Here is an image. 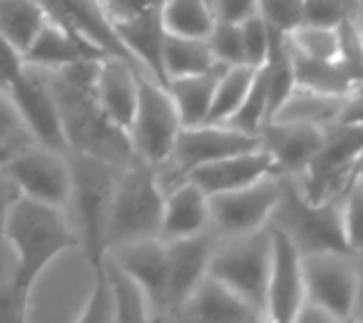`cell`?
<instances>
[{
    "instance_id": "6da1fadb",
    "label": "cell",
    "mask_w": 363,
    "mask_h": 323,
    "mask_svg": "<svg viewBox=\"0 0 363 323\" xmlns=\"http://www.w3.org/2000/svg\"><path fill=\"white\" fill-rule=\"evenodd\" d=\"M97 63L84 59L49 72L52 95L59 108L67 152L95 156L99 160L126 166L135 160L128 132L109 120L97 97Z\"/></svg>"
},
{
    "instance_id": "7a4b0ae2",
    "label": "cell",
    "mask_w": 363,
    "mask_h": 323,
    "mask_svg": "<svg viewBox=\"0 0 363 323\" xmlns=\"http://www.w3.org/2000/svg\"><path fill=\"white\" fill-rule=\"evenodd\" d=\"M2 237L9 242L19 269V283L34 290V283L61 254L80 250V239L65 208L19 198L6 216Z\"/></svg>"
},
{
    "instance_id": "3957f363",
    "label": "cell",
    "mask_w": 363,
    "mask_h": 323,
    "mask_svg": "<svg viewBox=\"0 0 363 323\" xmlns=\"http://www.w3.org/2000/svg\"><path fill=\"white\" fill-rule=\"evenodd\" d=\"M72 168V191L65 212L80 239V252L86 263L97 267L105 256V225L116 189L120 166L95 156L67 152Z\"/></svg>"
},
{
    "instance_id": "277c9868",
    "label": "cell",
    "mask_w": 363,
    "mask_h": 323,
    "mask_svg": "<svg viewBox=\"0 0 363 323\" xmlns=\"http://www.w3.org/2000/svg\"><path fill=\"white\" fill-rule=\"evenodd\" d=\"M164 196L152 164L137 158L126 164L118 174L107 215L105 250L160 237Z\"/></svg>"
},
{
    "instance_id": "5b68a950",
    "label": "cell",
    "mask_w": 363,
    "mask_h": 323,
    "mask_svg": "<svg viewBox=\"0 0 363 323\" xmlns=\"http://www.w3.org/2000/svg\"><path fill=\"white\" fill-rule=\"evenodd\" d=\"M269 225L284 231L303 256L351 252L342 227V198L315 204L303 196L294 176H281V196Z\"/></svg>"
},
{
    "instance_id": "8992f818",
    "label": "cell",
    "mask_w": 363,
    "mask_h": 323,
    "mask_svg": "<svg viewBox=\"0 0 363 323\" xmlns=\"http://www.w3.org/2000/svg\"><path fill=\"white\" fill-rule=\"evenodd\" d=\"M271 227L255 233L216 239L208 275L231 288L267 322V281L271 269Z\"/></svg>"
},
{
    "instance_id": "52a82bcc",
    "label": "cell",
    "mask_w": 363,
    "mask_h": 323,
    "mask_svg": "<svg viewBox=\"0 0 363 323\" xmlns=\"http://www.w3.org/2000/svg\"><path fill=\"white\" fill-rule=\"evenodd\" d=\"M363 156L362 122H336L325 128L321 147L307 168L294 176L298 189L315 204L340 200L355 181V170Z\"/></svg>"
},
{
    "instance_id": "ba28073f",
    "label": "cell",
    "mask_w": 363,
    "mask_h": 323,
    "mask_svg": "<svg viewBox=\"0 0 363 323\" xmlns=\"http://www.w3.org/2000/svg\"><path fill=\"white\" fill-rule=\"evenodd\" d=\"M260 147V137L246 135L229 124H198V126H185L168 158L160 162L156 168V178L164 193L179 187L189 178V174L210 162L250 152Z\"/></svg>"
},
{
    "instance_id": "9c48e42d",
    "label": "cell",
    "mask_w": 363,
    "mask_h": 323,
    "mask_svg": "<svg viewBox=\"0 0 363 323\" xmlns=\"http://www.w3.org/2000/svg\"><path fill=\"white\" fill-rule=\"evenodd\" d=\"M181 130V115L166 86L150 74L139 72L137 108L126 128L135 158L157 166L168 158Z\"/></svg>"
},
{
    "instance_id": "30bf717a",
    "label": "cell",
    "mask_w": 363,
    "mask_h": 323,
    "mask_svg": "<svg viewBox=\"0 0 363 323\" xmlns=\"http://www.w3.org/2000/svg\"><path fill=\"white\" fill-rule=\"evenodd\" d=\"M279 196V174H269L252 185L210 196V231L216 239L259 231L269 225Z\"/></svg>"
},
{
    "instance_id": "8fae6325",
    "label": "cell",
    "mask_w": 363,
    "mask_h": 323,
    "mask_svg": "<svg viewBox=\"0 0 363 323\" xmlns=\"http://www.w3.org/2000/svg\"><path fill=\"white\" fill-rule=\"evenodd\" d=\"M305 300L325 309L336 323L355 322L357 269L353 252H317L303 256Z\"/></svg>"
},
{
    "instance_id": "7c38bea8",
    "label": "cell",
    "mask_w": 363,
    "mask_h": 323,
    "mask_svg": "<svg viewBox=\"0 0 363 323\" xmlns=\"http://www.w3.org/2000/svg\"><path fill=\"white\" fill-rule=\"evenodd\" d=\"M23 198L65 208L72 191V168L67 154L30 143L11 154L0 166Z\"/></svg>"
},
{
    "instance_id": "4fadbf2b",
    "label": "cell",
    "mask_w": 363,
    "mask_h": 323,
    "mask_svg": "<svg viewBox=\"0 0 363 323\" xmlns=\"http://www.w3.org/2000/svg\"><path fill=\"white\" fill-rule=\"evenodd\" d=\"M6 93L30 139L47 149L67 154V141L49 82V72L23 63L19 74L9 84Z\"/></svg>"
},
{
    "instance_id": "5bb4252c",
    "label": "cell",
    "mask_w": 363,
    "mask_h": 323,
    "mask_svg": "<svg viewBox=\"0 0 363 323\" xmlns=\"http://www.w3.org/2000/svg\"><path fill=\"white\" fill-rule=\"evenodd\" d=\"M269 227L273 237V252L267 281V322L294 323L305 300L303 254L284 231L273 225Z\"/></svg>"
},
{
    "instance_id": "9a60e30c",
    "label": "cell",
    "mask_w": 363,
    "mask_h": 323,
    "mask_svg": "<svg viewBox=\"0 0 363 323\" xmlns=\"http://www.w3.org/2000/svg\"><path fill=\"white\" fill-rule=\"evenodd\" d=\"M216 246V235L212 231L166 242V313L164 322H172L174 313L194 294L200 281L208 275V265Z\"/></svg>"
},
{
    "instance_id": "2e32d148",
    "label": "cell",
    "mask_w": 363,
    "mask_h": 323,
    "mask_svg": "<svg viewBox=\"0 0 363 323\" xmlns=\"http://www.w3.org/2000/svg\"><path fill=\"white\" fill-rule=\"evenodd\" d=\"M260 147L269 152L275 174L298 176L321 147L325 128L303 122H267L259 132Z\"/></svg>"
},
{
    "instance_id": "e0dca14e",
    "label": "cell",
    "mask_w": 363,
    "mask_h": 323,
    "mask_svg": "<svg viewBox=\"0 0 363 323\" xmlns=\"http://www.w3.org/2000/svg\"><path fill=\"white\" fill-rule=\"evenodd\" d=\"M107 254L135 277V281L143 288L150 309H152V322H164L166 313V242L160 237L154 239H141L133 244L118 246L113 250H107Z\"/></svg>"
},
{
    "instance_id": "ac0fdd59",
    "label": "cell",
    "mask_w": 363,
    "mask_h": 323,
    "mask_svg": "<svg viewBox=\"0 0 363 323\" xmlns=\"http://www.w3.org/2000/svg\"><path fill=\"white\" fill-rule=\"evenodd\" d=\"M47 17L76 34L78 38L86 40L89 45L97 47L105 55H118L137 65L128 53L124 51L122 42L118 40L111 21L105 17L99 0H36Z\"/></svg>"
},
{
    "instance_id": "d6986e66",
    "label": "cell",
    "mask_w": 363,
    "mask_h": 323,
    "mask_svg": "<svg viewBox=\"0 0 363 323\" xmlns=\"http://www.w3.org/2000/svg\"><path fill=\"white\" fill-rule=\"evenodd\" d=\"M172 322L189 323H257L264 322L259 313L240 298L231 288L206 275Z\"/></svg>"
},
{
    "instance_id": "ffe728a7",
    "label": "cell",
    "mask_w": 363,
    "mask_h": 323,
    "mask_svg": "<svg viewBox=\"0 0 363 323\" xmlns=\"http://www.w3.org/2000/svg\"><path fill=\"white\" fill-rule=\"evenodd\" d=\"M269 174H275L273 160L267 149L257 147L250 152H240V154L204 164L196 168L187 181L196 183L210 198L223 191H233V189L252 185Z\"/></svg>"
},
{
    "instance_id": "44dd1931",
    "label": "cell",
    "mask_w": 363,
    "mask_h": 323,
    "mask_svg": "<svg viewBox=\"0 0 363 323\" xmlns=\"http://www.w3.org/2000/svg\"><path fill=\"white\" fill-rule=\"evenodd\" d=\"M160 8H152L147 13H141L124 21H116L111 26L124 51L137 63V67L166 86V76H164L166 28L162 23Z\"/></svg>"
},
{
    "instance_id": "7402d4cb",
    "label": "cell",
    "mask_w": 363,
    "mask_h": 323,
    "mask_svg": "<svg viewBox=\"0 0 363 323\" xmlns=\"http://www.w3.org/2000/svg\"><path fill=\"white\" fill-rule=\"evenodd\" d=\"M139 67L118 55H105L97 63V97L104 111L120 128H128L137 108Z\"/></svg>"
},
{
    "instance_id": "603a6c76",
    "label": "cell",
    "mask_w": 363,
    "mask_h": 323,
    "mask_svg": "<svg viewBox=\"0 0 363 323\" xmlns=\"http://www.w3.org/2000/svg\"><path fill=\"white\" fill-rule=\"evenodd\" d=\"M210 231V198L191 181L164 196L160 239L174 242Z\"/></svg>"
},
{
    "instance_id": "cb8c5ba5",
    "label": "cell",
    "mask_w": 363,
    "mask_h": 323,
    "mask_svg": "<svg viewBox=\"0 0 363 323\" xmlns=\"http://www.w3.org/2000/svg\"><path fill=\"white\" fill-rule=\"evenodd\" d=\"M101 57H105V53H101L97 47L78 38L63 26L47 19L34 42L21 55V61L32 67L55 72L84 59H101Z\"/></svg>"
},
{
    "instance_id": "d4e9b609",
    "label": "cell",
    "mask_w": 363,
    "mask_h": 323,
    "mask_svg": "<svg viewBox=\"0 0 363 323\" xmlns=\"http://www.w3.org/2000/svg\"><path fill=\"white\" fill-rule=\"evenodd\" d=\"M347 97L349 95H334V93H323V91L309 89L303 84H294L288 99L281 103V108L275 111L271 120L303 122V124L319 126V128H328L338 122L342 108L347 103Z\"/></svg>"
},
{
    "instance_id": "484cf974",
    "label": "cell",
    "mask_w": 363,
    "mask_h": 323,
    "mask_svg": "<svg viewBox=\"0 0 363 323\" xmlns=\"http://www.w3.org/2000/svg\"><path fill=\"white\" fill-rule=\"evenodd\" d=\"M225 67H229V65H216L204 74L168 80L166 91L170 93V97L177 106L183 128L185 126H198V124L206 122L218 78L225 72Z\"/></svg>"
},
{
    "instance_id": "4316f807",
    "label": "cell",
    "mask_w": 363,
    "mask_h": 323,
    "mask_svg": "<svg viewBox=\"0 0 363 323\" xmlns=\"http://www.w3.org/2000/svg\"><path fill=\"white\" fill-rule=\"evenodd\" d=\"M47 19L36 0H0V36L19 55L28 51Z\"/></svg>"
},
{
    "instance_id": "83f0119b",
    "label": "cell",
    "mask_w": 363,
    "mask_h": 323,
    "mask_svg": "<svg viewBox=\"0 0 363 323\" xmlns=\"http://www.w3.org/2000/svg\"><path fill=\"white\" fill-rule=\"evenodd\" d=\"M216 65H223V63L214 59L208 38H185V36H174L166 32V42H164L166 84L172 78L204 74Z\"/></svg>"
},
{
    "instance_id": "f1b7e54d",
    "label": "cell",
    "mask_w": 363,
    "mask_h": 323,
    "mask_svg": "<svg viewBox=\"0 0 363 323\" xmlns=\"http://www.w3.org/2000/svg\"><path fill=\"white\" fill-rule=\"evenodd\" d=\"M160 13L166 32L185 38H208L216 23L210 0H164Z\"/></svg>"
},
{
    "instance_id": "f546056e",
    "label": "cell",
    "mask_w": 363,
    "mask_h": 323,
    "mask_svg": "<svg viewBox=\"0 0 363 323\" xmlns=\"http://www.w3.org/2000/svg\"><path fill=\"white\" fill-rule=\"evenodd\" d=\"M104 265L111 281L113 302H116V322L120 323H143L152 322L150 300L143 288L135 281L133 275L122 269L107 252L104 256Z\"/></svg>"
},
{
    "instance_id": "4dcf8cb0",
    "label": "cell",
    "mask_w": 363,
    "mask_h": 323,
    "mask_svg": "<svg viewBox=\"0 0 363 323\" xmlns=\"http://www.w3.org/2000/svg\"><path fill=\"white\" fill-rule=\"evenodd\" d=\"M288 53H290L296 84L317 89V91H323V93H334V95H349L351 89L355 86L353 78L345 72V67L338 61L309 59L305 55L296 53L290 47V42H288Z\"/></svg>"
},
{
    "instance_id": "1f68e13d",
    "label": "cell",
    "mask_w": 363,
    "mask_h": 323,
    "mask_svg": "<svg viewBox=\"0 0 363 323\" xmlns=\"http://www.w3.org/2000/svg\"><path fill=\"white\" fill-rule=\"evenodd\" d=\"M259 67L252 65H229L225 67V72L218 78L216 91H214V99H212V108L208 113V124H227L229 118L240 109L242 101L246 99L255 74Z\"/></svg>"
},
{
    "instance_id": "d6a6232c",
    "label": "cell",
    "mask_w": 363,
    "mask_h": 323,
    "mask_svg": "<svg viewBox=\"0 0 363 323\" xmlns=\"http://www.w3.org/2000/svg\"><path fill=\"white\" fill-rule=\"evenodd\" d=\"M30 290L19 283L17 259L4 237H0V323H21L28 319Z\"/></svg>"
},
{
    "instance_id": "836d02e7",
    "label": "cell",
    "mask_w": 363,
    "mask_h": 323,
    "mask_svg": "<svg viewBox=\"0 0 363 323\" xmlns=\"http://www.w3.org/2000/svg\"><path fill=\"white\" fill-rule=\"evenodd\" d=\"M267 109H269V74L267 65H260L255 74L252 86L242 101L240 109L229 118V126L246 132V135H257L267 122Z\"/></svg>"
},
{
    "instance_id": "e575fe53",
    "label": "cell",
    "mask_w": 363,
    "mask_h": 323,
    "mask_svg": "<svg viewBox=\"0 0 363 323\" xmlns=\"http://www.w3.org/2000/svg\"><path fill=\"white\" fill-rule=\"evenodd\" d=\"M288 42L296 53L317 61H338L340 53V32L338 28H317L298 26L288 34Z\"/></svg>"
},
{
    "instance_id": "d590c367",
    "label": "cell",
    "mask_w": 363,
    "mask_h": 323,
    "mask_svg": "<svg viewBox=\"0 0 363 323\" xmlns=\"http://www.w3.org/2000/svg\"><path fill=\"white\" fill-rule=\"evenodd\" d=\"M78 322L82 323H109L116 322V302H113V290L111 281L105 269L104 261L93 267V288L91 294L78 313Z\"/></svg>"
},
{
    "instance_id": "8d00e7d4",
    "label": "cell",
    "mask_w": 363,
    "mask_h": 323,
    "mask_svg": "<svg viewBox=\"0 0 363 323\" xmlns=\"http://www.w3.org/2000/svg\"><path fill=\"white\" fill-rule=\"evenodd\" d=\"M208 45L212 49V55L223 65H242L244 61V45H242V30L240 23L218 21L214 23Z\"/></svg>"
},
{
    "instance_id": "74e56055",
    "label": "cell",
    "mask_w": 363,
    "mask_h": 323,
    "mask_svg": "<svg viewBox=\"0 0 363 323\" xmlns=\"http://www.w3.org/2000/svg\"><path fill=\"white\" fill-rule=\"evenodd\" d=\"M347 19L357 21L353 0H305L301 26L338 28Z\"/></svg>"
},
{
    "instance_id": "f35d334b",
    "label": "cell",
    "mask_w": 363,
    "mask_h": 323,
    "mask_svg": "<svg viewBox=\"0 0 363 323\" xmlns=\"http://www.w3.org/2000/svg\"><path fill=\"white\" fill-rule=\"evenodd\" d=\"M242 30V45H244V61L246 65L260 67L269 59V47H271V30L260 13L250 15L240 23Z\"/></svg>"
},
{
    "instance_id": "ab89813d",
    "label": "cell",
    "mask_w": 363,
    "mask_h": 323,
    "mask_svg": "<svg viewBox=\"0 0 363 323\" xmlns=\"http://www.w3.org/2000/svg\"><path fill=\"white\" fill-rule=\"evenodd\" d=\"M342 227L349 250L353 254L363 252V187L357 181L342 196Z\"/></svg>"
},
{
    "instance_id": "60d3db41",
    "label": "cell",
    "mask_w": 363,
    "mask_h": 323,
    "mask_svg": "<svg viewBox=\"0 0 363 323\" xmlns=\"http://www.w3.org/2000/svg\"><path fill=\"white\" fill-rule=\"evenodd\" d=\"M305 0H259V13L267 26L279 34H290L303 23Z\"/></svg>"
},
{
    "instance_id": "b9f144b4",
    "label": "cell",
    "mask_w": 363,
    "mask_h": 323,
    "mask_svg": "<svg viewBox=\"0 0 363 323\" xmlns=\"http://www.w3.org/2000/svg\"><path fill=\"white\" fill-rule=\"evenodd\" d=\"M34 143L28 135V130L21 124V118L13 106L6 91L0 89V147H13L19 149L23 145Z\"/></svg>"
},
{
    "instance_id": "7bdbcfd3",
    "label": "cell",
    "mask_w": 363,
    "mask_h": 323,
    "mask_svg": "<svg viewBox=\"0 0 363 323\" xmlns=\"http://www.w3.org/2000/svg\"><path fill=\"white\" fill-rule=\"evenodd\" d=\"M105 17L116 23L130 17H137L141 13H147L152 8H160L164 0H99Z\"/></svg>"
},
{
    "instance_id": "ee69618b",
    "label": "cell",
    "mask_w": 363,
    "mask_h": 323,
    "mask_svg": "<svg viewBox=\"0 0 363 323\" xmlns=\"http://www.w3.org/2000/svg\"><path fill=\"white\" fill-rule=\"evenodd\" d=\"M212 11L218 21L242 23L259 13V0H212Z\"/></svg>"
},
{
    "instance_id": "f6af8a7d",
    "label": "cell",
    "mask_w": 363,
    "mask_h": 323,
    "mask_svg": "<svg viewBox=\"0 0 363 323\" xmlns=\"http://www.w3.org/2000/svg\"><path fill=\"white\" fill-rule=\"evenodd\" d=\"M23 67L21 55L17 53L11 45L4 42V38L0 36V89L6 91L9 84L13 82V78L19 74V69Z\"/></svg>"
},
{
    "instance_id": "bcb514c9",
    "label": "cell",
    "mask_w": 363,
    "mask_h": 323,
    "mask_svg": "<svg viewBox=\"0 0 363 323\" xmlns=\"http://www.w3.org/2000/svg\"><path fill=\"white\" fill-rule=\"evenodd\" d=\"M19 198H21L19 189H17L15 183L6 176V172L0 168V237H2V231H4L6 216H9L13 204H15Z\"/></svg>"
},
{
    "instance_id": "7dc6e473",
    "label": "cell",
    "mask_w": 363,
    "mask_h": 323,
    "mask_svg": "<svg viewBox=\"0 0 363 323\" xmlns=\"http://www.w3.org/2000/svg\"><path fill=\"white\" fill-rule=\"evenodd\" d=\"M338 122H362L363 124V82L351 89Z\"/></svg>"
},
{
    "instance_id": "c3c4849f",
    "label": "cell",
    "mask_w": 363,
    "mask_h": 323,
    "mask_svg": "<svg viewBox=\"0 0 363 323\" xmlns=\"http://www.w3.org/2000/svg\"><path fill=\"white\" fill-rule=\"evenodd\" d=\"M294 323H336V319L325 309H321L319 305L309 302V300H303Z\"/></svg>"
},
{
    "instance_id": "681fc988",
    "label": "cell",
    "mask_w": 363,
    "mask_h": 323,
    "mask_svg": "<svg viewBox=\"0 0 363 323\" xmlns=\"http://www.w3.org/2000/svg\"><path fill=\"white\" fill-rule=\"evenodd\" d=\"M355 256V269H357V311H355V322L363 315V252L353 254Z\"/></svg>"
},
{
    "instance_id": "f907efd6",
    "label": "cell",
    "mask_w": 363,
    "mask_h": 323,
    "mask_svg": "<svg viewBox=\"0 0 363 323\" xmlns=\"http://www.w3.org/2000/svg\"><path fill=\"white\" fill-rule=\"evenodd\" d=\"M13 152H17V149H13V147H0V166L11 158Z\"/></svg>"
},
{
    "instance_id": "816d5d0a",
    "label": "cell",
    "mask_w": 363,
    "mask_h": 323,
    "mask_svg": "<svg viewBox=\"0 0 363 323\" xmlns=\"http://www.w3.org/2000/svg\"><path fill=\"white\" fill-rule=\"evenodd\" d=\"M353 4H355V15H357V21H359V26L363 23V0H353Z\"/></svg>"
},
{
    "instance_id": "f5cc1de1",
    "label": "cell",
    "mask_w": 363,
    "mask_h": 323,
    "mask_svg": "<svg viewBox=\"0 0 363 323\" xmlns=\"http://www.w3.org/2000/svg\"><path fill=\"white\" fill-rule=\"evenodd\" d=\"M355 181L363 187V156L359 158V164H357V170H355Z\"/></svg>"
},
{
    "instance_id": "db71d44e",
    "label": "cell",
    "mask_w": 363,
    "mask_h": 323,
    "mask_svg": "<svg viewBox=\"0 0 363 323\" xmlns=\"http://www.w3.org/2000/svg\"><path fill=\"white\" fill-rule=\"evenodd\" d=\"M357 322H363V315H362V317H359V319H357Z\"/></svg>"
},
{
    "instance_id": "11a10c76",
    "label": "cell",
    "mask_w": 363,
    "mask_h": 323,
    "mask_svg": "<svg viewBox=\"0 0 363 323\" xmlns=\"http://www.w3.org/2000/svg\"><path fill=\"white\" fill-rule=\"evenodd\" d=\"M362 36H363V23H362Z\"/></svg>"
},
{
    "instance_id": "9f6ffc18",
    "label": "cell",
    "mask_w": 363,
    "mask_h": 323,
    "mask_svg": "<svg viewBox=\"0 0 363 323\" xmlns=\"http://www.w3.org/2000/svg\"><path fill=\"white\" fill-rule=\"evenodd\" d=\"M353 6H355V4H353ZM355 17H357V15H355Z\"/></svg>"
}]
</instances>
